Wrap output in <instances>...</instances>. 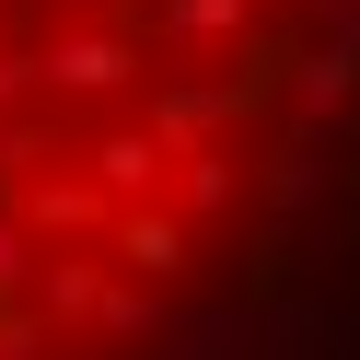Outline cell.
Instances as JSON below:
<instances>
[{
  "mask_svg": "<svg viewBox=\"0 0 360 360\" xmlns=\"http://www.w3.org/2000/svg\"><path fill=\"white\" fill-rule=\"evenodd\" d=\"M326 0H0V360H151L279 186Z\"/></svg>",
  "mask_w": 360,
  "mask_h": 360,
  "instance_id": "1",
  "label": "cell"
}]
</instances>
